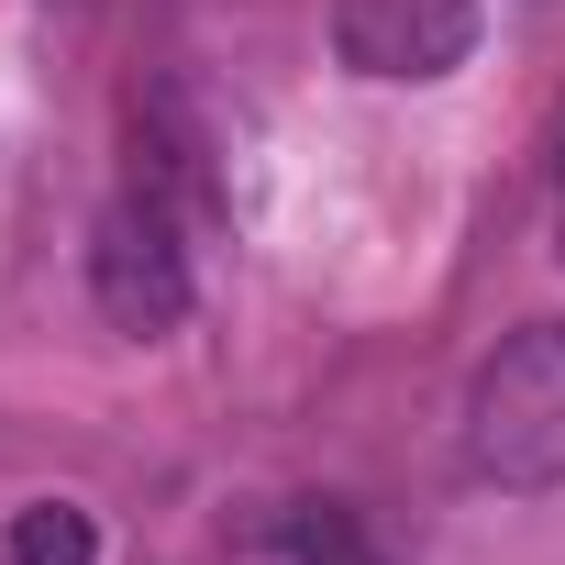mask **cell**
<instances>
[{"label":"cell","instance_id":"1","mask_svg":"<svg viewBox=\"0 0 565 565\" xmlns=\"http://www.w3.org/2000/svg\"><path fill=\"white\" fill-rule=\"evenodd\" d=\"M466 477L477 488H565V322H521L466 388Z\"/></svg>","mask_w":565,"mask_h":565},{"label":"cell","instance_id":"2","mask_svg":"<svg viewBox=\"0 0 565 565\" xmlns=\"http://www.w3.org/2000/svg\"><path fill=\"white\" fill-rule=\"evenodd\" d=\"M89 300L111 333H145V344L189 322V244H178V211L156 189H134L89 222Z\"/></svg>","mask_w":565,"mask_h":565},{"label":"cell","instance_id":"3","mask_svg":"<svg viewBox=\"0 0 565 565\" xmlns=\"http://www.w3.org/2000/svg\"><path fill=\"white\" fill-rule=\"evenodd\" d=\"M333 45L355 78L422 89L477 56V0H333Z\"/></svg>","mask_w":565,"mask_h":565},{"label":"cell","instance_id":"4","mask_svg":"<svg viewBox=\"0 0 565 565\" xmlns=\"http://www.w3.org/2000/svg\"><path fill=\"white\" fill-rule=\"evenodd\" d=\"M12 565H100V532H89V510H67V499H34V510H12Z\"/></svg>","mask_w":565,"mask_h":565},{"label":"cell","instance_id":"5","mask_svg":"<svg viewBox=\"0 0 565 565\" xmlns=\"http://www.w3.org/2000/svg\"><path fill=\"white\" fill-rule=\"evenodd\" d=\"M277 543H289L300 565H366V543H355V521H344V510H322V499H300L289 521H277Z\"/></svg>","mask_w":565,"mask_h":565},{"label":"cell","instance_id":"6","mask_svg":"<svg viewBox=\"0 0 565 565\" xmlns=\"http://www.w3.org/2000/svg\"><path fill=\"white\" fill-rule=\"evenodd\" d=\"M554 255H565V211H554Z\"/></svg>","mask_w":565,"mask_h":565}]
</instances>
